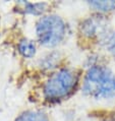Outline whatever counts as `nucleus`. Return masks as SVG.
Segmentation results:
<instances>
[{
	"label": "nucleus",
	"instance_id": "nucleus-1",
	"mask_svg": "<svg viewBox=\"0 0 115 121\" xmlns=\"http://www.w3.org/2000/svg\"><path fill=\"white\" fill-rule=\"evenodd\" d=\"M84 93L96 99L115 97V75L109 68L102 65L92 66L84 80Z\"/></svg>",
	"mask_w": 115,
	"mask_h": 121
},
{
	"label": "nucleus",
	"instance_id": "nucleus-2",
	"mask_svg": "<svg viewBox=\"0 0 115 121\" xmlns=\"http://www.w3.org/2000/svg\"><path fill=\"white\" fill-rule=\"evenodd\" d=\"M77 82L76 74L72 70L62 68L50 76L44 86V96L49 101L66 98L74 90Z\"/></svg>",
	"mask_w": 115,
	"mask_h": 121
},
{
	"label": "nucleus",
	"instance_id": "nucleus-3",
	"mask_svg": "<svg viewBox=\"0 0 115 121\" xmlns=\"http://www.w3.org/2000/svg\"><path fill=\"white\" fill-rule=\"evenodd\" d=\"M65 23L55 14L45 15L39 19L36 26L37 37L40 43L47 47L59 44L65 36Z\"/></svg>",
	"mask_w": 115,
	"mask_h": 121
},
{
	"label": "nucleus",
	"instance_id": "nucleus-4",
	"mask_svg": "<svg viewBox=\"0 0 115 121\" xmlns=\"http://www.w3.org/2000/svg\"><path fill=\"white\" fill-rule=\"evenodd\" d=\"M107 30V22L103 16H92L82 23V33L89 38L104 36Z\"/></svg>",
	"mask_w": 115,
	"mask_h": 121
},
{
	"label": "nucleus",
	"instance_id": "nucleus-5",
	"mask_svg": "<svg viewBox=\"0 0 115 121\" xmlns=\"http://www.w3.org/2000/svg\"><path fill=\"white\" fill-rule=\"evenodd\" d=\"M19 53L26 58H32L36 54V46L35 43L31 40L28 39H22L19 41L18 45Z\"/></svg>",
	"mask_w": 115,
	"mask_h": 121
},
{
	"label": "nucleus",
	"instance_id": "nucleus-6",
	"mask_svg": "<svg viewBox=\"0 0 115 121\" xmlns=\"http://www.w3.org/2000/svg\"><path fill=\"white\" fill-rule=\"evenodd\" d=\"M15 121H49L45 113L40 111H27L19 115Z\"/></svg>",
	"mask_w": 115,
	"mask_h": 121
},
{
	"label": "nucleus",
	"instance_id": "nucleus-7",
	"mask_svg": "<svg viewBox=\"0 0 115 121\" xmlns=\"http://www.w3.org/2000/svg\"><path fill=\"white\" fill-rule=\"evenodd\" d=\"M89 5L91 7L102 12L111 11L115 9V1H89Z\"/></svg>",
	"mask_w": 115,
	"mask_h": 121
},
{
	"label": "nucleus",
	"instance_id": "nucleus-8",
	"mask_svg": "<svg viewBox=\"0 0 115 121\" xmlns=\"http://www.w3.org/2000/svg\"><path fill=\"white\" fill-rule=\"evenodd\" d=\"M25 5V10L28 13L32 14H41L46 10V3H23Z\"/></svg>",
	"mask_w": 115,
	"mask_h": 121
},
{
	"label": "nucleus",
	"instance_id": "nucleus-9",
	"mask_svg": "<svg viewBox=\"0 0 115 121\" xmlns=\"http://www.w3.org/2000/svg\"><path fill=\"white\" fill-rule=\"evenodd\" d=\"M106 48L115 58V32L111 34L109 37H107Z\"/></svg>",
	"mask_w": 115,
	"mask_h": 121
}]
</instances>
